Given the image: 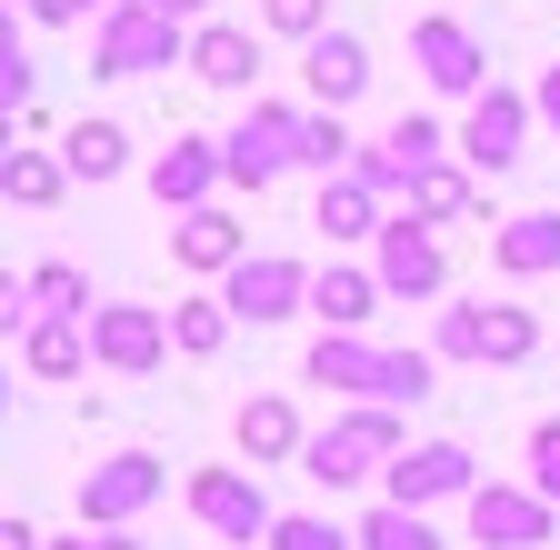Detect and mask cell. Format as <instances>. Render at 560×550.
<instances>
[{
  "label": "cell",
  "mask_w": 560,
  "mask_h": 550,
  "mask_svg": "<svg viewBox=\"0 0 560 550\" xmlns=\"http://www.w3.org/2000/svg\"><path fill=\"white\" fill-rule=\"evenodd\" d=\"M390 460H400V410H381V400H350L330 431L301 441V470L320 480V491H350V480H371Z\"/></svg>",
  "instance_id": "cell-1"
},
{
  "label": "cell",
  "mask_w": 560,
  "mask_h": 550,
  "mask_svg": "<svg viewBox=\"0 0 560 550\" xmlns=\"http://www.w3.org/2000/svg\"><path fill=\"white\" fill-rule=\"evenodd\" d=\"M540 351V320L530 311H511V301H460V311H441V330H431V361H530Z\"/></svg>",
  "instance_id": "cell-2"
},
{
  "label": "cell",
  "mask_w": 560,
  "mask_h": 550,
  "mask_svg": "<svg viewBox=\"0 0 560 550\" xmlns=\"http://www.w3.org/2000/svg\"><path fill=\"white\" fill-rule=\"evenodd\" d=\"M101 71L110 81H140V71H171V60H190V31L180 21H161L151 11V0H110V11H101Z\"/></svg>",
  "instance_id": "cell-3"
},
{
  "label": "cell",
  "mask_w": 560,
  "mask_h": 550,
  "mask_svg": "<svg viewBox=\"0 0 560 550\" xmlns=\"http://www.w3.org/2000/svg\"><path fill=\"white\" fill-rule=\"evenodd\" d=\"M161 491H171V470H161L151 450H110V460L81 480V530H130Z\"/></svg>",
  "instance_id": "cell-4"
},
{
  "label": "cell",
  "mask_w": 560,
  "mask_h": 550,
  "mask_svg": "<svg viewBox=\"0 0 560 550\" xmlns=\"http://www.w3.org/2000/svg\"><path fill=\"white\" fill-rule=\"evenodd\" d=\"M291 161H301V110H291V101H250V120L221 141V171H231L241 190H270Z\"/></svg>",
  "instance_id": "cell-5"
},
{
  "label": "cell",
  "mask_w": 560,
  "mask_h": 550,
  "mask_svg": "<svg viewBox=\"0 0 560 550\" xmlns=\"http://www.w3.org/2000/svg\"><path fill=\"white\" fill-rule=\"evenodd\" d=\"M301 301H311V270H301L291 250H250L231 281H221V311L250 320V330H260V320H291Z\"/></svg>",
  "instance_id": "cell-6"
},
{
  "label": "cell",
  "mask_w": 560,
  "mask_h": 550,
  "mask_svg": "<svg viewBox=\"0 0 560 550\" xmlns=\"http://www.w3.org/2000/svg\"><path fill=\"white\" fill-rule=\"evenodd\" d=\"M91 361H101V371H120V381L161 371V361H171V311H140V301L91 311Z\"/></svg>",
  "instance_id": "cell-7"
},
{
  "label": "cell",
  "mask_w": 560,
  "mask_h": 550,
  "mask_svg": "<svg viewBox=\"0 0 560 550\" xmlns=\"http://www.w3.org/2000/svg\"><path fill=\"white\" fill-rule=\"evenodd\" d=\"M381 480H390L400 511H431V501H470V491H480V460H470L460 441H420V450H400Z\"/></svg>",
  "instance_id": "cell-8"
},
{
  "label": "cell",
  "mask_w": 560,
  "mask_h": 550,
  "mask_svg": "<svg viewBox=\"0 0 560 550\" xmlns=\"http://www.w3.org/2000/svg\"><path fill=\"white\" fill-rule=\"evenodd\" d=\"M190 520L250 550V540H270V520H280V511L260 501V480H250V470H190Z\"/></svg>",
  "instance_id": "cell-9"
},
{
  "label": "cell",
  "mask_w": 560,
  "mask_h": 550,
  "mask_svg": "<svg viewBox=\"0 0 560 550\" xmlns=\"http://www.w3.org/2000/svg\"><path fill=\"white\" fill-rule=\"evenodd\" d=\"M410 60H420V71H431V91H451V101H480V81H490L480 31H470V21H451V11L410 21Z\"/></svg>",
  "instance_id": "cell-10"
},
{
  "label": "cell",
  "mask_w": 560,
  "mask_h": 550,
  "mask_svg": "<svg viewBox=\"0 0 560 550\" xmlns=\"http://www.w3.org/2000/svg\"><path fill=\"white\" fill-rule=\"evenodd\" d=\"M460 511H470V540L480 550H540L550 540V501L540 491H511V480H480Z\"/></svg>",
  "instance_id": "cell-11"
},
{
  "label": "cell",
  "mask_w": 560,
  "mask_h": 550,
  "mask_svg": "<svg viewBox=\"0 0 560 550\" xmlns=\"http://www.w3.org/2000/svg\"><path fill=\"white\" fill-rule=\"evenodd\" d=\"M521 141H530V101H521V91H480L470 120H460V161L501 180V171L521 161Z\"/></svg>",
  "instance_id": "cell-12"
},
{
  "label": "cell",
  "mask_w": 560,
  "mask_h": 550,
  "mask_svg": "<svg viewBox=\"0 0 560 550\" xmlns=\"http://www.w3.org/2000/svg\"><path fill=\"white\" fill-rule=\"evenodd\" d=\"M301 81H311L320 110H350V101L371 91V40H361V31H320V40L301 50Z\"/></svg>",
  "instance_id": "cell-13"
},
{
  "label": "cell",
  "mask_w": 560,
  "mask_h": 550,
  "mask_svg": "<svg viewBox=\"0 0 560 550\" xmlns=\"http://www.w3.org/2000/svg\"><path fill=\"white\" fill-rule=\"evenodd\" d=\"M451 281V260H441V241L420 231L410 211L400 221H381V291H400V301H431Z\"/></svg>",
  "instance_id": "cell-14"
},
{
  "label": "cell",
  "mask_w": 560,
  "mask_h": 550,
  "mask_svg": "<svg viewBox=\"0 0 560 550\" xmlns=\"http://www.w3.org/2000/svg\"><path fill=\"white\" fill-rule=\"evenodd\" d=\"M381 361H390V351H371L361 330H320L311 361H301V381H311V390H350V400H381Z\"/></svg>",
  "instance_id": "cell-15"
},
{
  "label": "cell",
  "mask_w": 560,
  "mask_h": 550,
  "mask_svg": "<svg viewBox=\"0 0 560 550\" xmlns=\"http://www.w3.org/2000/svg\"><path fill=\"white\" fill-rule=\"evenodd\" d=\"M231 171H221V141H171L161 161H151V200L161 211H210V190H221Z\"/></svg>",
  "instance_id": "cell-16"
},
{
  "label": "cell",
  "mask_w": 560,
  "mask_h": 550,
  "mask_svg": "<svg viewBox=\"0 0 560 550\" xmlns=\"http://www.w3.org/2000/svg\"><path fill=\"white\" fill-rule=\"evenodd\" d=\"M231 441H241V460L250 470H280V460H301V410L280 400V390H260V400H241V421H231Z\"/></svg>",
  "instance_id": "cell-17"
},
{
  "label": "cell",
  "mask_w": 560,
  "mask_h": 550,
  "mask_svg": "<svg viewBox=\"0 0 560 550\" xmlns=\"http://www.w3.org/2000/svg\"><path fill=\"white\" fill-rule=\"evenodd\" d=\"M190 81H210V91H250V81H260V40H250L241 21H200V31H190Z\"/></svg>",
  "instance_id": "cell-18"
},
{
  "label": "cell",
  "mask_w": 560,
  "mask_h": 550,
  "mask_svg": "<svg viewBox=\"0 0 560 550\" xmlns=\"http://www.w3.org/2000/svg\"><path fill=\"white\" fill-rule=\"evenodd\" d=\"M490 270H511V281H540V270H560V211H521L490 231Z\"/></svg>",
  "instance_id": "cell-19"
},
{
  "label": "cell",
  "mask_w": 560,
  "mask_h": 550,
  "mask_svg": "<svg viewBox=\"0 0 560 550\" xmlns=\"http://www.w3.org/2000/svg\"><path fill=\"white\" fill-rule=\"evenodd\" d=\"M171 250H180L190 270H221V281H231V270L250 260V241H241V221H231V211H180Z\"/></svg>",
  "instance_id": "cell-20"
},
{
  "label": "cell",
  "mask_w": 560,
  "mask_h": 550,
  "mask_svg": "<svg viewBox=\"0 0 560 550\" xmlns=\"http://www.w3.org/2000/svg\"><path fill=\"white\" fill-rule=\"evenodd\" d=\"M311 311H320L330 330H361V320L381 311V270H350V260L311 270Z\"/></svg>",
  "instance_id": "cell-21"
},
{
  "label": "cell",
  "mask_w": 560,
  "mask_h": 550,
  "mask_svg": "<svg viewBox=\"0 0 560 550\" xmlns=\"http://www.w3.org/2000/svg\"><path fill=\"white\" fill-rule=\"evenodd\" d=\"M320 231H330V241H381V190H371L361 171L320 180Z\"/></svg>",
  "instance_id": "cell-22"
},
{
  "label": "cell",
  "mask_w": 560,
  "mask_h": 550,
  "mask_svg": "<svg viewBox=\"0 0 560 550\" xmlns=\"http://www.w3.org/2000/svg\"><path fill=\"white\" fill-rule=\"evenodd\" d=\"M120 161H130V130H120V120H81V130L60 141V171H70V180H120Z\"/></svg>",
  "instance_id": "cell-23"
},
{
  "label": "cell",
  "mask_w": 560,
  "mask_h": 550,
  "mask_svg": "<svg viewBox=\"0 0 560 550\" xmlns=\"http://www.w3.org/2000/svg\"><path fill=\"white\" fill-rule=\"evenodd\" d=\"M21 361L40 371V381H70L91 361V320H31V340H21Z\"/></svg>",
  "instance_id": "cell-24"
},
{
  "label": "cell",
  "mask_w": 560,
  "mask_h": 550,
  "mask_svg": "<svg viewBox=\"0 0 560 550\" xmlns=\"http://www.w3.org/2000/svg\"><path fill=\"white\" fill-rule=\"evenodd\" d=\"M60 190H70V171L40 161V151H11V161H0V200H21V211H50Z\"/></svg>",
  "instance_id": "cell-25"
},
{
  "label": "cell",
  "mask_w": 560,
  "mask_h": 550,
  "mask_svg": "<svg viewBox=\"0 0 560 550\" xmlns=\"http://www.w3.org/2000/svg\"><path fill=\"white\" fill-rule=\"evenodd\" d=\"M361 550H441V530H431V511H400V501H381L361 530H350Z\"/></svg>",
  "instance_id": "cell-26"
},
{
  "label": "cell",
  "mask_w": 560,
  "mask_h": 550,
  "mask_svg": "<svg viewBox=\"0 0 560 550\" xmlns=\"http://www.w3.org/2000/svg\"><path fill=\"white\" fill-rule=\"evenodd\" d=\"M460 211H470V180H460L451 161L410 180V221H420V231H441V221H460Z\"/></svg>",
  "instance_id": "cell-27"
},
{
  "label": "cell",
  "mask_w": 560,
  "mask_h": 550,
  "mask_svg": "<svg viewBox=\"0 0 560 550\" xmlns=\"http://www.w3.org/2000/svg\"><path fill=\"white\" fill-rule=\"evenodd\" d=\"M31 301H40V320H91V281L70 260H40L31 270Z\"/></svg>",
  "instance_id": "cell-28"
},
{
  "label": "cell",
  "mask_w": 560,
  "mask_h": 550,
  "mask_svg": "<svg viewBox=\"0 0 560 550\" xmlns=\"http://www.w3.org/2000/svg\"><path fill=\"white\" fill-rule=\"evenodd\" d=\"M301 171H320V180L350 171V130H340V110H301Z\"/></svg>",
  "instance_id": "cell-29"
},
{
  "label": "cell",
  "mask_w": 560,
  "mask_h": 550,
  "mask_svg": "<svg viewBox=\"0 0 560 550\" xmlns=\"http://www.w3.org/2000/svg\"><path fill=\"white\" fill-rule=\"evenodd\" d=\"M441 390V361L431 351H390L381 361V410H410V400H431Z\"/></svg>",
  "instance_id": "cell-30"
},
{
  "label": "cell",
  "mask_w": 560,
  "mask_h": 550,
  "mask_svg": "<svg viewBox=\"0 0 560 550\" xmlns=\"http://www.w3.org/2000/svg\"><path fill=\"white\" fill-rule=\"evenodd\" d=\"M381 151H390V161H400V171L420 180V171H441V151H451V141H441V120H420V110H400Z\"/></svg>",
  "instance_id": "cell-31"
},
{
  "label": "cell",
  "mask_w": 560,
  "mask_h": 550,
  "mask_svg": "<svg viewBox=\"0 0 560 550\" xmlns=\"http://www.w3.org/2000/svg\"><path fill=\"white\" fill-rule=\"evenodd\" d=\"M221 340H231V311H221V301H180V311H171V351L210 361Z\"/></svg>",
  "instance_id": "cell-32"
},
{
  "label": "cell",
  "mask_w": 560,
  "mask_h": 550,
  "mask_svg": "<svg viewBox=\"0 0 560 550\" xmlns=\"http://www.w3.org/2000/svg\"><path fill=\"white\" fill-rule=\"evenodd\" d=\"M270 550H361L340 520H311V511H291V520H270Z\"/></svg>",
  "instance_id": "cell-33"
},
{
  "label": "cell",
  "mask_w": 560,
  "mask_h": 550,
  "mask_svg": "<svg viewBox=\"0 0 560 550\" xmlns=\"http://www.w3.org/2000/svg\"><path fill=\"white\" fill-rule=\"evenodd\" d=\"M260 21H270L280 40H301V50H311V40L330 31V0H260Z\"/></svg>",
  "instance_id": "cell-34"
},
{
  "label": "cell",
  "mask_w": 560,
  "mask_h": 550,
  "mask_svg": "<svg viewBox=\"0 0 560 550\" xmlns=\"http://www.w3.org/2000/svg\"><path fill=\"white\" fill-rule=\"evenodd\" d=\"M31 320H40V301H31V270H0V340H31Z\"/></svg>",
  "instance_id": "cell-35"
},
{
  "label": "cell",
  "mask_w": 560,
  "mask_h": 550,
  "mask_svg": "<svg viewBox=\"0 0 560 550\" xmlns=\"http://www.w3.org/2000/svg\"><path fill=\"white\" fill-rule=\"evenodd\" d=\"M530 470H540V501L560 511V421H540V431H530Z\"/></svg>",
  "instance_id": "cell-36"
},
{
  "label": "cell",
  "mask_w": 560,
  "mask_h": 550,
  "mask_svg": "<svg viewBox=\"0 0 560 550\" xmlns=\"http://www.w3.org/2000/svg\"><path fill=\"white\" fill-rule=\"evenodd\" d=\"M530 120L550 130V141H560V71H540V91H530Z\"/></svg>",
  "instance_id": "cell-37"
},
{
  "label": "cell",
  "mask_w": 560,
  "mask_h": 550,
  "mask_svg": "<svg viewBox=\"0 0 560 550\" xmlns=\"http://www.w3.org/2000/svg\"><path fill=\"white\" fill-rule=\"evenodd\" d=\"M0 110H11V120L31 110V60H11V71H0Z\"/></svg>",
  "instance_id": "cell-38"
},
{
  "label": "cell",
  "mask_w": 560,
  "mask_h": 550,
  "mask_svg": "<svg viewBox=\"0 0 560 550\" xmlns=\"http://www.w3.org/2000/svg\"><path fill=\"white\" fill-rule=\"evenodd\" d=\"M91 11H110V0H31V21H91Z\"/></svg>",
  "instance_id": "cell-39"
},
{
  "label": "cell",
  "mask_w": 560,
  "mask_h": 550,
  "mask_svg": "<svg viewBox=\"0 0 560 550\" xmlns=\"http://www.w3.org/2000/svg\"><path fill=\"white\" fill-rule=\"evenodd\" d=\"M11 60H31V50H21V11H0V71H11Z\"/></svg>",
  "instance_id": "cell-40"
},
{
  "label": "cell",
  "mask_w": 560,
  "mask_h": 550,
  "mask_svg": "<svg viewBox=\"0 0 560 550\" xmlns=\"http://www.w3.org/2000/svg\"><path fill=\"white\" fill-rule=\"evenodd\" d=\"M0 550H40V530L31 520H0Z\"/></svg>",
  "instance_id": "cell-41"
},
{
  "label": "cell",
  "mask_w": 560,
  "mask_h": 550,
  "mask_svg": "<svg viewBox=\"0 0 560 550\" xmlns=\"http://www.w3.org/2000/svg\"><path fill=\"white\" fill-rule=\"evenodd\" d=\"M151 11H161V21H180V31H190V21H200V0H151Z\"/></svg>",
  "instance_id": "cell-42"
},
{
  "label": "cell",
  "mask_w": 560,
  "mask_h": 550,
  "mask_svg": "<svg viewBox=\"0 0 560 550\" xmlns=\"http://www.w3.org/2000/svg\"><path fill=\"white\" fill-rule=\"evenodd\" d=\"M91 550H140V540H130V530H101V540H91Z\"/></svg>",
  "instance_id": "cell-43"
},
{
  "label": "cell",
  "mask_w": 560,
  "mask_h": 550,
  "mask_svg": "<svg viewBox=\"0 0 560 550\" xmlns=\"http://www.w3.org/2000/svg\"><path fill=\"white\" fill-rule=\"evenodd\" d=\"M40 550H91V530H70V540H40Z\"/></svg>",
  "instance_id": "cell-44"
},
{
  "label": "cell",
  "mask_w": 560,
  "mask_h": 550,
  "mask_svg": "<svg viewBox=\"0 0 560 550\" xmlns=\"http://www.w3.org/2000/svg\"><path fill=\"white\" fill-rule=\"evenodd\" d=\"M11 130H21V120H11V110H0V161H11Z\"/></svg>",
  "instance_id": "cell-45"
},
{
  "label": "cell",
  "mask_w": 560,
  "mask_h": 550,
  "mask_svg": "<svg viewBox=\"0 0 560 550\" xmlns=\"http://www.w3.org/2000/svg\"><path fill=\"white\" fill-rule=\"evenodd\" d=\"M0 410H11V381H0Z\"/></svg>",
  "instance_id": "cell-46"
}]
</instances>
